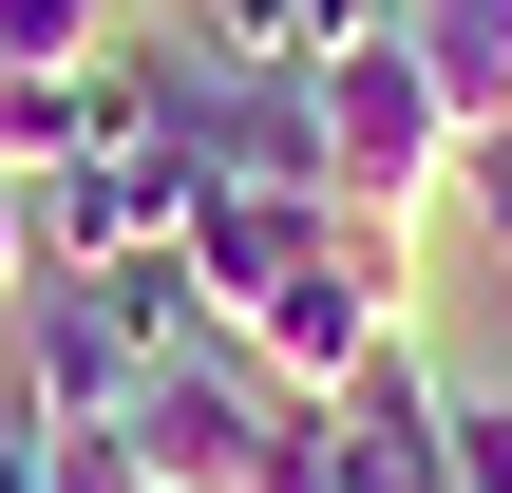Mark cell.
<instances>
[{
    "mask_svg": "<svg viewBox=\"0 0 512 493\" xmlns=\"http://www.w3.org/2000/svg\"><path fill=\"white\" fill-rule=\"evenodd\" d=\"M304 114H323V190H342L361 228H418V209L475 171V114L437 95L418 38H342V57L304 76Z\"/></svg>",
    "mask_w": 512,
    "mask_h": 493,
    "instance_id": "2",
    "label": "cell"
},
{
    "mask_svg": "<svg viewBox=\"0 0 512 493\" xmlns=\"http://www.w3.org/2000/svg\"><path fill=\"white\" fill-rule=\"evenodd\" d=\"M19 304H38V361H19V399H38V418H133V399H152V342H133L76 266H38Z\"/></svg>",
    "mask_w": 512,
    "mask_h": 493,
    "instance_id": "4",
    "label": "cell"
},
{
    "mask_svg": "<svg viewBox=\"0 0 512 493\" xmlns=\"http://www.w3.org/2000/svg\"><path fill=\"white\" fill-rule=\"evenodd\" d=\"M228 493H323V456H304V437H285V456H266V475H228Z\"/></svg>",
    "mask_w": 512,
    "mask_h": 493,
    "instance_id": "12",
    "label": "cell"
},
{
    "mask_svg": "<svg viewBox=\"0 0 512 493\" xmlns=\"http://www.w3.org/2000/svg\"><path fill=\"white\" fill-rule=\"evenodd\" d=\"M190 304L228 361H266L285 399H342L380 342H418V266L399 228H361L342 190H209L190 209Z\"/></svg>",
    "mask_w": 512,
    "mask_h": 493,
    "instance_id": "1",
    "label": "cell"
},
{
    "mask_svg": "<svg viewBox=\"0 0 512 493\" xmlns=\"http://www.w3.org/2000/svg\"><path fill=\"white\" fill-rule=\"evenodd\" d=\"M342 38H399V0H190L209 76H323Z\"/></svg>",
    "mask_w": 512,
    "mask_h": 493,
    "instance_id": "5",
    "label": "cell"
},
{
    "mask_svg": "<svg viewBox=\"0 0 512 493\" xmlns=\"http://www.w3.org/2000/svg\"><path fill=\"white\" fill-rule=\"evenodd\" d=\"M437 493H512V399L494 380H437Z\"/></svg>",
    "mask_w": 512,
    "mask_h": 493,
    "instance_id": "8",
    "label": "cell"
},
{
    "mask_svg": "<svg viewBox=\"0 0 512 493\" xmlns=\"http://www.w3.org/2000/svg\"><path fill=\"white\" fill-rule=\"evenodd\" d=\"M285 437H304V399H285L266 361H228V342L171 361V380L133 399V475H152V493H228V475H266Z\"/></svg>",
    "mask_w": 512,
    "mask_h": 493,
    "instance_id": "3",
    "label": "cell"
},
{
    "mask_svg": "<svg viewBox=\"0 0 512 493\" xmlns=\"http://www.w3.org/2000/svg\"><path fill=\"white\" fill-rule=\"evenodd\" d=\"M95 57V0H0V76H76Z\"/></svg>",
    "mask_w": 512,
    "mask_h": 493,
    "instance_id": "9",
    "label": "cell"
},
{
    "mask_svg": "<svg viewBox=\"0 0 512 493\" xmlns=\"http://www.w3.org/2000/svg\"><path fill=\"white\" fill-rule=\"evenodd\" d=\"M38 285V171H0V304Z\"/></svg>",
    "mask_w": 512,
    "mask_h": 493,
    "instance_id": "10",
    "label": "cell"
},
{
    "mask_svg": "<svg viewBox=\"0 0 512 493\" xmlns=\"http://www.w3.org/2000/svg\"><path fill=\"white\" fill-rule=\"evenodd\" d=\"M456 190H475V209H494V228H512V114H494V133H475V171H456Z\"/></svg>",
    "mask_w": 512,
    "mask_h": 493,
    "instance_id": "11",
    "label": "cell"
},
{
    "mask_svg": "<svg viewBox=\"0 0 512 493\" xmlns=\"http://www.w3.org/2000/svg\"><path fill=\"white\" fill-rule=\"evenodd\" d=\"M0 493H152L133 475V418H0Z\"/></svg>",
    "mask_w": 512,
    "mask_h": 493,
    "instance_id": "6",
    "label": "cell"
},
{
    "mask_svg": "<svg viewBox=\"0 0 512 493\" xmlns=\"http://www.w3.org/2000/svg\"><path fill=\"white\" fill-rule=\"evenodd\" d=\"M399 38L437 57V95H456L475 133H494V114H512V0H399Z\"/></svg>",
    "mask_w": 512,
    "mask_h": 493,
    "instance_id": "7",
    "label": "cell"
}]
</instances>
